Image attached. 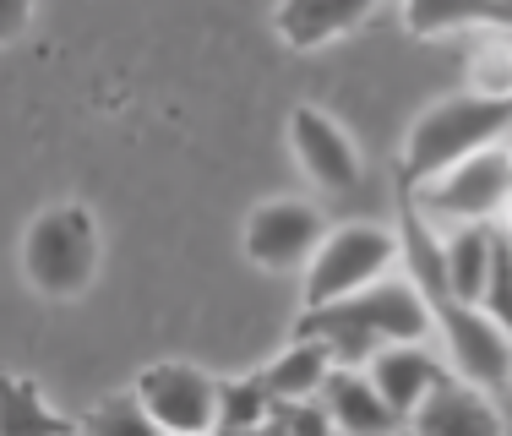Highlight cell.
<instances>
[{"label":"cell","instance_id":"1","mask_svg":"<svg viewBox=\"0 0 512 436\" xmlns=\"http://www.w3.org/2000/svg\"><path fill=\"white\" fill-rule=\"evenodd\" d=\"M295 338L322 344L333 366L365 371V360L393 344H425L431 338V311L420 306V295L409 284L382 278V284L360 289L349 300H333L322 311H300Z\"/></svg>","mask_w":512,"mask_h":436},{"label":"cell","instance_id":"2","mask_svg":"<svg viewBox=\"0 0 512 436\" xmlns=\"http://www.w3.org/2000/svg\"><path fill=\"white\" fill-rule=\"evenodd\" d=\"M512 131V99H485V93H453L420 109V120L404 137V159H398V186L420 191L453 164L474 159L485 148H502Z\"/></svg>","mask_w":512,"mask_h":436},{"label":"cell","instance_id":"3","mask_svg":"<svg viewBox=\"0 0 512 436\" xmlns=\"http://www.w3.org/2000/svg\"><path fill=\"white\" fill-rule=\"evenodd\" d=\"M99 262H104V235H99V218L82 202L44 208L22 235V273L50 300H77L93 284Z\"/></svg>","mask_w":512,"mask_h":436},{"label":"cell","instance_id":"4","mask_svg":"<svg viewBox=\"0 0 512 436\" xmlns=\"http://www.w3.org/2000/svg\"><path fill=\"white\" fill-rule=\"evenodd\" d=\"M398 268V235L387 224H338L322 235L316 257L306 262V311H322L333 300H349L360 289L382 284Z\"/></svg>","mask_w":512,"mask_h":436},{"label":"cell","instance_id":"5","mask_svg":"<svg viewBox=\"0 0 512 436\" xmlns=\"http://www.w3.org/2000/svg\"><path fill=\"white\" fill-rule=\"evenodd\" d=\"M414 213L425 218V224H496V218H507L512 208V153L507 148H485L474 153V159L453 164L447 175H436L431 186L409 191Z\"/></svg>","mask_w":512,"mask_h":436},{"label":"cell","instance_id":"6","mask_svg":"<svg viewBox=\"0 0 512 436\" xmlns=\"http://www.w3.org/2000/svg\"><path fill=\"white\" fill-rule=\"evenodd\" d=\"M131 398L148 409V420L164 436H213L218 431V377L186 360H158L137 371Z\"/></svg>","mask_w":512,"mask_h":436},{"label":"cell","instance_id":"7","mask_svg":"<svg viewBox=\"0 0 512 436\" xmlns=\"http://www.w3.org/2000/svg\"><path fill=\"white\" fill-rule=\"evenodd\" d=\"M322 235H327V218L316 202L273 197V202H256L251 208L240 246H246V257L262 273H306V262L322 246Z\"/></svg>","mask_w":512,"mask_h":436},{"label":"cell","instance_id":"8","mask_svg":"<svg viewBox=\"0 0 512 436\" xmlns=\"http://www.w3.org/2000/svg\"><path fill=\"white\" fill-rule=\"evenodd\" d=\"M289 142H295L300 169L316 180L322 191H349L360 186V148L327 109L295 104L289 109Z\"/></svg>","mask_w":512,"mask_h":436},{"label":"cell","instance_id":"9","mask_svg":"<svg viewBox=\"0 0 512 436\" xmlns=\"http://www.w3.org/2000/svg\"><path fill=\"white\" fill-rule=\"evenodd\" d=\"M447 377H453L447 360L436 355V349H425V344H393V349H382V355L365 360V382L376 387V398H382L398 420H409Z\"/></svg>","mask_w":512,"mask_h":436},{"label":"cell","instance_id":"10","mask_svg":"<svg viewBox=\"0 0 512 436\" xmlns=\"http://www.w3.org/2000/svg\"><path fill=\"white\" fill-rule=\"evenodd\" d=\"M404 436H507V426H502V409H496L491 393L447 377L404 420Z\"/></svg>","mask_w":512,"mask_h":436},{"label":"cell","instance_id":"11","mask_svg":"<svg viewBox=\"0 0 512 436\" xmlns=\"http://www.w3.org/2000/svg\"><path fill=\"white\" fill-rule=\"evenodd\" d=\"M316 404H322V415L333 420L338 436H398L404 431V420L376 398V387L365 382V371H349V366L327 371Z\"/></svg>","mask_w":512,"mask_h":436},{"label":"cell","instance_id":"12","mask_svg":"<svg viewBox=\"0 0 512 436\" xmlns=\"http://www.w3.org/2000/svg\"><path fill=\"white\" fill-rule=\"evenodd\" d=\"M371 22V0H289L273 11V33L289 50H322Z\"/></svg>","mask_w":512,"mask_h":436},{"label":"cell","instance_id":"13","mask_svg":"<svg viewBox=\"0 0 512 436\" xmlns=\"http://www.w3.org/2000/svg\"><path fill=\"white\" fill-rule=\"evenodd\" d=\"M77 420L50 409L44 387L17 371H0V436H71Z\"/></svg>","mask_w":512,"mask_h":436},{"label":"cell","instance_id":"14","mask_svg":"<svg viewBox=\"0 0 512 436\" xmlns=\"http://www.w3.org/2000/svg\"><path fill=\"white\" fill-rule=\"evenodd\" d=\"M333 371L322 344H306V338H289V349H278L256 377H262L267 398L273 404H300V398H316L322 393V377Z\"/></svg>","mask_w":512,"mask_h":436},{"label":"cell","instance_id":"15","mask_svg":"<svg viewBox=\"0 0 512 436\" xmlns=\"http://www.w3.org/2000/svg\"><path fill=\"white\" fill-rule=\"evenodd\" d=\"M409 33H420V39H447V33H491V39H512V6L502 0H485V6H436V0H425V6H409L404 11Z\"/></svg>","mask_w":512,"mask_h":436},{"label":"cell","instance_id":"16","mask_svg":"<svg viewBox=\"0 0 512 436\" xmlns=\"http://www.w3.org/2000/svg\"><path fill=\"white\" fill-rule=\"evenodd\" d=\"M491 229L496 224H463L442 235V273L453 300H463V306H480L485 268H491Z\"/></svg>","mask_w":512,"mask_h":436},{"label":"cell","instance_id":"17","mask_svg":"<svg viewBox=\"0 0 512 436\" xmlns=\"http://www.w3.org/2000/svg\"><path fill=\"white\" fill-rule=\"evenodd\" d=\"M267 409H273V398H267V387L256 371L251 377H235V382H218V431L213 436L267 426Z\"/></svg>","mask_w":512,"mask_h":436},{"label":"cell","instance_id":"18","mask_svg":"<svg viewBox=\"0 0 512 436\" xmlns=\"http://www.w3.org/2000/svg\"><path fill=\"white\" fill-rule=\"evenodd\" d=\"M480 311L512 338V229L507 224L491 229V268H485Z\"/></svg>","mask_w":512,"mask_h":436},{"label":"cell","instance_id":"19","mask_svg":"<svg viewBox=\"0 0 512 436\" xmlns=\"http://www.w3.org/2000/svg\"><path fill=\"white\" fill-rule=\"evenodd\" d=\"M77 436H164V431L148 420V409H142L137 398L120 393V398L93 404L88 415H77Z\"/></svg>","mask_w":512,"mask_h":436},{"label":"cell","instance_id":"20","mask_svg":"<svg viewBox=\"0 0 512 436\" xmlns=\"http://www.w3.org/2000/svg\"><path fill=\"white\" fill-rule=\"evenodd\" d=\"M267 426L278 436H338L333 420L322 415V404L316 398H300V404H273L267 409Z\"/></svg>","mask_w":512,"mask_h":436},{"label":"cell","instance_id":"21","mask_svg":"<svg viewBox=\"0 0 512 436\" xmlns=\"http://www.w3.org/2000/svg\"><path fill=\"white\" fill-rule=\"evenodd\" d=\"M28 22H33V6H28V0H0V44L17 39Z\"/></svg>","mask_w":512,"mask_h":436},{"label":"cell","instance_id":"22","mask_svg":"<svg viewBox=\"0 0 512 436\" xmlns=\"http://www.w3.org/2000/svg\"><path fill=\"white\" fill-rule=\"evenodd\" d=\"M229 436H278L273 426H256V431H229Z\"/></svg>","mask_w":512,"mask_h":436},{"label":"cell","instance_id":"23","mask_svg":"<svg viewBox=\"0 0 512 436\" xmlns=\"http://www.w3.org/2000/svg\"><path fill=\"white\" fill-rule=\"evenodd\" d=\"M71 436H77V431H71Z\"/></svg>","mask_w":512,"mask_h":436},{"label":"cell","instance_id":"24","mask_svg":"<svg viewBox=\"0 0 512 436\" xmlns=\"http://www.w3.org/2000/svg\"><path fill=\"white\" fill-rule=\"evenodd\" d=\"M398 436H404V431H398Z\"/></svg>","mask_w":512,"mask_h":436}]
</instances>
